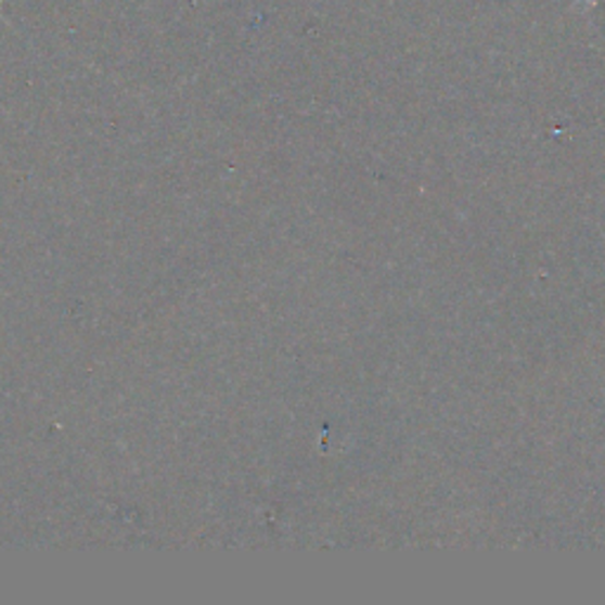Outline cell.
Instances as JSON below:
<instances>
[{
  "label": "cell",
  "instance_id": "1",
  "mask_svg": "<svg viewBox=\"0 0 605 605\" xmlns=\"http://www.w3.org/2000/svg\"><path fill=\"white\" fill-rule=\"evenodd\" d=\"M0 5H3V0H0Z\"/></svg>",
  "mask_w": 605,
  "mask_h": 605
}]
</instances>
